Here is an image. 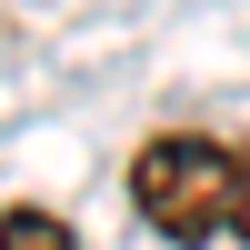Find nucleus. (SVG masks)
<instances>
[{"instance_id": "f03ea898", "label": "nucleus", "mask_w": 250, "mask_h": 250, "mask_svg": "<svg viewBox=\"0 0 250 250\" xmlns=\"http://www.w3.org/2000/svg\"><path fill=\"white\" fill-rule=\"evenodd\" d=\"M0 250H80V240H70L60 210H30L20 200V210H0Z\"/></svg>"}, {"instance_id": "f257e3e1", "label": "nucleus", "mask_w": 250, "mask_h": 250, "mask_svg": "<svg viewBox=\"0 0 250 250\" xmlns=\"http://www.w3.org/2000/svg\"><path fill=\"white\" fill-rule=\"evenodd\" d=\"M130 210L160 240H220L250 250V150L210 130H160L130 150Z\"/></svg>"}]
</instances>
